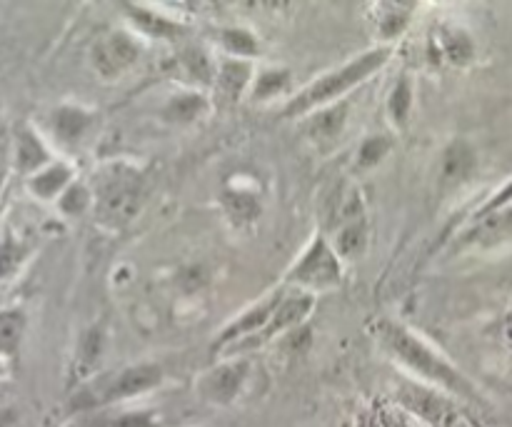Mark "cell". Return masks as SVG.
Segmentation results:
<instances>
[{
  "mask_svg": "<svg viewBox=\"0 0 512 427\" xmlns=\"http://www.w3.org/2000/svg\"><path fill=\"white\" fill-rule=\"evenodd\" d=\"M373 338L378 340L380 348L388 353V358L405 373V378H413L418 383L430 385L450 398L468 405H483L478 388L450 363L445 355L430 343H425L418 333L405 328L398 320H378L373 325Z\"/></svg>",
  "mask_w": 512,
  "mask_h": 427,
  "instance_id": "1",
  "label": "cell"
},
{
  "mask_svg": "<svg viewBox=\"0 0 512 427\" xmlns=\"http://www.w3.org/2000/svg\"><path fill=\"white\" fill-rule=\"evenodd\" d=\"M390 58H393V48L375 45V48L355 55L348 63L338 65V68L328 70V73H323L320 78L310 80L305 88H300L298 93H293L285 100L283 118L303 120L305 115H310L313 110H320L325 108V105L345 100L348 93L358 90L360 85L368 83L375 73H380V70L390 63Z\"/></svg>",
  "mask_w": 512,
  "mask_h": 427,
  "instance_id": "2",
  "label": "cell"
},
{
  "mask_svg": "<svg viewBox=\"0 0 512 427\" xmlns=\"http://www.w3.org/2000/svg\"><path fill=\"white\" fill-rule=\"evenodd\" d=\"M93 193V218L103 228L120 230L138 218L145 198H148V178L145 170L128 160H110L93 173L90 180Z\"/></svg>",
  "mask_w": 512,
  "mask_h": 427,
  "instance_id": "3",
  "label": "cell"
},
{
  "mask_svg": "<svg viewBox=\"0 0 512 427\" xmlns=\"http://www.w3.org/2000/svg\"><path fill=\"white\" fill-rule=\"evenodd\" d=\"M165 383V373L158 363H133L123 365L110 373H98L75 388L68 400L70 415L93 413V410L115 408V405H130L135 400L155 393Z\"/></svg>",
  "mask_w": 512,
  "mask_h": 427,
  "instance_id": "4",
  "label": "cell"
},
{
  "mask_svg": "<svg viewBox=\"0 0 512 427\" xmlns=\"http://www.w3.org/2000/svg\"><path fill=\"white\" fill-rule=\"evenodd\" d=\"M333 245L338 258L343 263H355L365 258L370 248V215L365 205L363 190L358 185H345L340 188L338 205L330 215L328 228L320 230Z\"/></svg>",
  "mask_w": 512,
  "mask_h": 427,
  "instance_id": "5",
  "label": "cell"
},
{
  "mask_svg": "<svg viewBox=\"0 0 512 427\" xmlns=\"http://www.w3.org/2000/svg\"><path fill=\"white\" fill-rule=\"evenodd\" d=\"M343 278L345 263L338 258L328 238L323 233H315L310 243L305 245L303 253H300V258L285 273L283 285L318 298V295L330 293V290H338L343 285Z\"/></svg>",
  "mask_w": 512,
  "mask_h": 427,
  "instance_id": "6",
  "label": "cell"
},
{
  "mask_svg": "<svg viewBox=\"0 0 512 427\" xmlns=\"http://www.w3.org/2000/svg\"><path fill=\"white\" fill-rule=\"evenodd\" d=\"M253 358L250 355H230L220 358L213 368L203 370L195 378L193 390L200 403L210 408H233L248 390L250 378H253Z\"/></svg>",
  "mask_w": 512,
  "mask_h": 427,
  "instance_id": "7",
  "label": "cell"
},
{
  "mask_svg": "<svg viewBox=\"0 0 512 427\" xmlns=\"http://www.w3.org/2000/svg\"><path fill=\"white\" fill-rule=\"evenodd\" d=\"M393 398L405 415L428 427H460L465 420L458 400L413 378L400 380Z\"/></svg>",
  "mask_w": 512,
  "mask_h": 427,
  "instance_id": "8",
  "label": "cell"
},
{
  "mask_svg": "<svg viewBox=\"0 0 512 427\" xmlns=\"http://www.w3.org/2000/svg\"><path fill=\"white\" fill-rule=\"evenodd\" d=\"M143 43L128 28H115L95 38L90 48V68L105 83H115L138 65Z\"/></svg>",
  "mask_w": 512,
  "mask_h": 427,
  "instance_id": "9",
  "label": "cell"
},
{
  "mask_svg": "<svg viewBox=\"0 0 512 427\" xmlns=\"http://www.w3.org/2000/svg\"><path fill=\"white\" fill-rule=\"evenodd\" d=\"M123 18L128 23V30L138 38L148 40H165V43H173L188 35V25L183 23L175 15L165 13L158 5L150 3H123Z\"/></svg>",
  "mask_w": 512,
  "mask_h": 427,
  "instance_id": "10",
  "label": "cell"
},
{
  "mask_svg": "<svg viewBox=\"0 0 512 427\" xmlns=\"http://www.w3.org/2000/svg\"><path fill=\"white\" fill-rule=\"evenodd\" d=\"M98 128V113L80 103H60L48 115V135L60 148L75 150Z\"/></svg>",
  "mask_w": 512,
  "mask_h": 427,
  "instance_id": "11",
  "label": "cell"
},
{
  "mask_svg": "<svg viewBox=\"0 0 512 427\" xmlns=\"http://www.w3.org/2000/svg\"><path fill=\"white\" fill-rule=\"evenodd\" d=\"M313 310H315L313 295L298 293V290H285L283 300H280V305L275 308L270 323L265 325L263 333H260L253 343H250L248 355H253V350L263 348V345L285 338V335H290L293 330L303 328V325L308 323L310 315H313Z\"/></svg>",
  "mask_w": 512,
  "mask_h": 427,
  "instance_id": "12",
  "label": "cell"
},
{
  "mask_svg": "<svg viewBox=\"0 0 512 427\" xmlns=\"http://www.w3.org/2000/svg\"><path fill=\"white\" fill-rule=\"evenodd\" d=\"M65 427H170L168 418L150 405H115L93 413L70 415Z\"/></svg>",
  "mask_w": 512,
  "mask_h": 427,
  "instance_id": "13",
  "label": "cell"
},
{
  "mask_svg": "<svg viewBox=\"0 0 512 427\" xmlns=\"http://www.w3.org/2000/svg\"><path fill=\"white\" fill-rule=\"evenodd\" d=\"M10 160H13V168L18 170V175H23L25 180L43 170L48 163H53L55 155L48 138L33 123H20L15 125L13 135H10Z\"/></svg>",
  "mask_w": 512,
  "mask_h": 427,
  "instance_id": "14",
  "label": "cell"
},
{
  "mask_svg": "<svg viewBox=\"0 0 512 427\" xmlns=\"http://www.w3.org/2000/svg\"><path fill=\"white\" fill-rule=\"evenodd\" d=\"M105 340H108V335H105L103 320H100V323L88 325V328L80 333L73 360H70V368H68L70 393L100 373V363H103V355H105Z\"/></svg>",
  "mask_w": 512,
  "mask_h": 427,
  "instance_id": "15",
  "label": "cell"
},
{
  "mask_svg": "<svg viewBox=\"0 0 512 427\" xmlns=\"http://www.w3.org/2000/svg\"><path fill=\"white\" fill-rule=\"evenodd\" d=\"M213 110V100L205 90L198 88H180L175 93H170L168 98L160 103L158 118L163 123L175 125V128H188V125L200 123L205 115Z\"/></svg>",
  "mask_w": 512,
  "mask_h": 427,
  "instance_id": "16",
  "label": "cell"
},
{
  "mask_svg": "<svg viewBox=\"0 0 512 427\" xmlns=\"http://www.w3.org/2000/svg\"><path fill=\"white\" fill-rule=\"evenodd\" d=\"M253 78V60L228 58V55H218V60H215L213 90L218 93V98L225 100V103H240V100L250 93Z\"/></svg>",
  "mask_w": 512,
  "mask_h": 427,
  "instance_id": "17",
  "label": "cell"
},
{
  "mask_svg": "<svg viewBox=\"0 0 512 427\" xmlns=\"http://www.w3.org/2000/svg\"><path fill=\"white\" fill-rule=\"evenodd\" d=\"M373 8V33L378 38V45L393 48L395 40L405 35V30L413 23V15L418 10L415 3H405V0H380V3L370 5Z\"/></svg>",
  "mask_w": 512,
  "mask_h": 427,
  "instance_id": "18",
  "label": "cell"
},
{
  "mask_svg": "<svg viewBox=\"0 0 512 427\" xmlns=\"http://www.w3.org/2000/svg\"><path fill=\"white\" fill-rule=\"evenodd\" d=\"M348 113L350 103L348 98L338 100L333 105H325V108L313 110L310 115L303 118V130L310 140H313L318 148L325 145H333L335 140H340V135L345 133V125H348Z\"/></svg>",
  "mask_w": 512,
  "mask_h": 427,
  "instance_id": "19",
  "label": "cell"
},
{
  "mask_svg": "<svg viewBox=\"0 0 512 427\" xmlns=\"http://www.w3.org/2000/svg\"><path fill=\"white\" fill-rule=\"evenodd\" d=\"M75 183V165L65 158H55L53 163L45 165L43 170L25 178V190L40 203H53Z\"/></svg>",
  "mask_w": 512,
  "mask_h": 427,
  "instance_id": "20",
  "label": "cell"
},
{
  "mask_svg": "<svg viewBox=\"0 0 512 427\" xmlns=\"http://www.w3.org/2000/svg\"><path fill=\"white\" fill-rule=\"evenodd\" d=\"M475 168H478V153H475L473 145H470L468 140H453V143L443 150V158H440V188H458L465 180L473 178Z\"/></svg>",
  "mask_w": 512,
  "mask_h": 427,
  "instance_id": "21",
  "label": "cell"
},
{
  "mask_svg": "<svg viewBox=\"0 0 512 427\" xmlns=\"http://www.w3.org/2000/svg\"><path fill=\"white\" fill-rule=\"evenodd\" d=\"M433 45L435 53L440 55V60L455 65V68H465V65L473 63L475 58L473 38H470L468 30H463L460 25H440L433 33Z\"/></svg>",
  "mask_w": 512,
  "mask_h": 427,
  "instance_id": "22",
  "label": "cell"
},
{
  "mask_svg": "<svg viewBox=\"0 0 512 427\" xmlns=\"http://www.w3.org/2000/svg\"><path fill=\"white\" fill-rule=\"evenodd\" d=\"M220 208H223L225 218L230 220V225L238 230L253 228L258 223V218L263 215V203H260V195L253 190L243 188H225L220 193Z\"/></svg>",
  "mask_w": 512,
  "mask_h": 427,
  "instance_id": "23",
  "label": "cell"
},
{
  "mask_svg": "<svg viewBox=\"0 0 512 427\" xmlns=\"http://www.w3.org/2000/svg\"><path fill=\"white\" fill-rule=\"evenodd\" d=\"M215 60L218 55L210 53L205 45H185L178 53V65L185 75H188L190 88H213L215 78Z\"/></svg>",
  "mask_w": 512,
  "mask_h": 427,
  "instance_id": "24",
  "label": "cell"
},
{
  "mask_svg": "<svg viewBox=\"0 0 512 427\" xmlns=\"http://www.w3.org/2000/svg\"><path fill=\"white\" fill-rule=\"evenodd\" d=\"M35 243L13 228L0 230V280H10L23 270L33 255Z\"/></svg>",
  "mask_w": 512,
  "mask_h": 427,
  "instance_id": "25",
  "label": "cell"
},
{
  "mask_svg": "<svg viewBox=\"0 0 512 427\" xmlns=\"http://www.w3.org/2000/svg\"><path fill=\"white\" fill-rule=\"evenodd\" d=\"M215 45L223 55L228 58H240V60H253L260 55L263 45L260 38L245 25H223V28L215 30Z\"/></svg>",
  "mask_w": 512,
  "mask_h": 427,
  "instance_id": "26",
  "label": "cell"
},
{
  "mask_svg": "<svg viewBox=\"0 0 512 427\" xmlns=\"http://www.w3.org/2000/svg\"><path fill=\"white\" fill-rule=\"evenodd\" d=\"M25 330H28V315L23 308H0V360L10 363L20 355Z\"/></svg>",
  "mask_w": 512,
  "mask_h": 427,
  "instance_id": "27",
  "label": "cell"
},
{
  "mask_svg": "<svg viewBox=\"0 0 512 427\" xmlns=\"http://www.w3.org/2000/svg\"><path fill=\"white\" fill-rule=\"evenodd\" d=\"M290 83H293V75H290L288 68H280V65L255 68V78L253 85H250L248 98L258 105L273 103L275 98L288 93Z\"/></svg>",
  "mask_w": 512,
  "mask_h": 427,
  "instance_id": "28",
  "label": "cell"
},
{
  "mask_svg": "<svg viewBox=\"0 0 512 427\" xmlns=\"http://www.w3.org/2000/svg\"><path fill=\"white\" fill-rule=\"evenodd\" d=\"M415 108V88L410 75H400L395 80V85L390 88L388 100H385V113H388V123L393 125L395 130H405L410 125V118H413Z\"/></svg>",
  "mask_w": 512,
  "mask_h": 427,
  "instance_id": "29",
  "label": "cell"
},
{
  "mask_svg": "<svg viewBox=\"0 0 512 427\" xmlns=\"http://www.w3.org/2000/svg\"><path fill=\"white\" fill-rule=\"evenodd\" d=\"M393 145L395 143L390 135H383V133L368 135V138L358 145V150H355V163H353L355 173L365 175L370 173V170L380 168L383 160L390 155V150H393Z\"/></svg>",
  "mask_w": 512,
  "mask_h": 427,
  "instance_id": "30",
  "label": "cell"
},
{
  "mask_svg": "<svg viewBox=\"0 0 512 427\" xmlns=\"http://www.w3.org/2000/svg\"><path fill=\"white\" fill-rule=\"evenodd\" d=\"M55 208H58L60 215H65V218L88 215L90 210H93V193H90V185L85 183V180L75 178V183H70L68 190L55 200Z\"/></svg>",
  "mask_w": 512,
  "mask_h": 427,
  "instance_id": "31",
  "label": "cell"
},
{
  "mask_svg": "<svg viewBox=\"0 0 512 427\" xmlns=\"http://www.w3.org/2000/svg\"><path fill=\"white\" fill-rule=\"evenodd\" d=\"M408 420L410 415H405L395 403H375L360 415V427H405Z\"/></svg>",
  "mask_w": 512,
  "mask_h": 427,
  "instance_id": "32",
  "label": "cell"
},
{
  "mask_svg": "<svg viewBox=\"0 0 512 427\" xmlns=\"http://www.w3.org/2000/svg\"><path fill=\"white\" fill-rule=\"evenodd\" d=\"M13 425H15L13 410H0V427H13Z\"/></svg>",
  "mask_w": 512,
  "mask_h": 427,
  "instance_id": "33",
  "label": "cell"
},
{
  "mask_svg": "<svg viewBox=\"0 0 512 427\" xmlns=\"http://www.w3.org/2000/svg\"><path fill=\"white\" fill-rule=\"evenodd\" d=\"M8 168L5 165H0V200H3V193H5V180H8Z\"/></svg>",
  "mask_w": 512,
  "mask_h": 427,
  "instance_id": "34",
  "label": "cell"
},
{
  "mask_svg": "<svg viewBox=\"0 0 512 427\" xmlns=\"http://www.w3.org/2000/svg\"><path fill=\"white\" fill-rule=\"evenodd\" d=\"M505 335H508V340L512 343V315L508 318V323H505Z\"/></svg>",
  "mask_w": 512,
  "mask_h": 427,
  "instance_id": "35",
  "label": "cell"
}]
</instances>
